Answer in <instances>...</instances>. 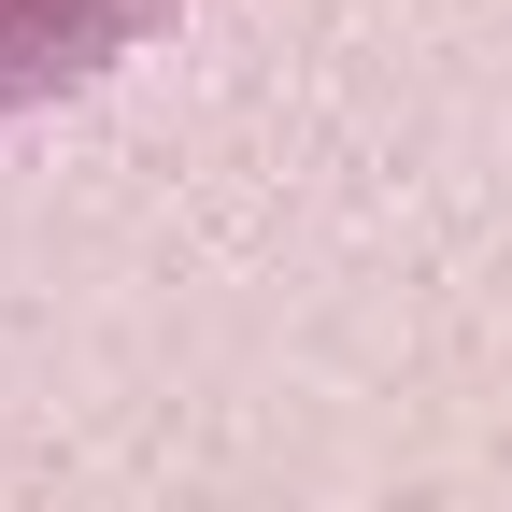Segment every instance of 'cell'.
Masks as SVG:
<instances>
[{
    "label": "cell",
    "instance_id": "obj_1",
    "mask_svg": "<svg viewBox=\"0 0 512 512\" xmlns=\"http://www.w3.org/2000/svg\"><path fill=\"white\" fill-rule=\"evenodd\" d=\"M157 29H185V0H0V114H43V100L100 86Z\"/></svg>",
    "mask_w": 512,
    "mask_h": 512
}]
</instances>
